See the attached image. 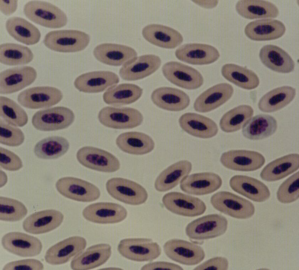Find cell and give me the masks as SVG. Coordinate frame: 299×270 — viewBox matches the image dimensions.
Instances as JSON below:
<instances>
[{"label":"cell","instance_id":"obj_1","mask_svg":"<svg viewBox=\"0 0 299 270\" xmlns=\"http://www.w3.org/2000/svg\"><path fill=\"white\" fill-rule=\"evenodd\" d=\"M23 12L32 22L48 28H61L67 23L66 14L55 5L45 1L28 2L24 6Z\"/></svg>","mask_w":299,"mask_h":270},{"label":"cell","instance_id":"obj_2","mask_svg":"<svg viewBox=\"0 0 299 270\" xmlns=\"http://www.w3.org/2000/svg\"><path fill=\"white\" fill-rule=\"evenodd\" d=\"M90 36L76 29L53 30L47 33L43 43L48 49L60 53H75L85 49L90 42Z\"/></svg>","mask_w":299,"mask_h":270},{"label":"cell","instance_id":"obj_3","mask_svg":"<svg viewBox=\"0 0 299 270\" xmlns=\"http://www.w3.org/2000/svg\"><path fill=\"white\" fill-rule=\"evenodd\" d=\"M210 201L217 211L238 219L249 218L255 212L254 205L250 201L228 191L215 193Z\"/></svg>","mask_w":299,"mask_h":270},{"label":"cell","instance_id":"obj_4","mask_svg":"<svg viewBox=\"0 0 299 270\" xmlns=\"http://www.w3.org/2000/svg\"><path fill=\"white\" fill-rule=\"evenodd\" d=\"M97 118L103 126L115 129H129L142 123L143 116L138 109L129 108L107 106L99 111Z\"/></svg>","mask_w":299,"mask_h":270},{"label":"cell","instance_id":"obj_5","mask_svg":"<svg viewBox=\"0 0 299 270\" xmlns=\"http://www.w3.org/2000/svg\"><path fill=\"white\" fill-rule=\"evenodd\" d=\"M75 120V114L70 108L58 106L36 112L31 119L32 126L40 131L63 130L69 127Z\"/></svg>","mask_w":299,"mask_h":270},{"label":"cell","instance_id":"obj_6","mask_svg":"<svg viewBox=\"0 0 299 270\" xmlns=\"http://www.w3.org/2000/svg\"><path fill=\"white\" fill-rule=\"evenodd\" d=\"M106 189L114 199L131 205H139L148 198L146 189L138 183L130 180L115 177L106 183Z\"/></svg>","mask_w":299,"mask_h":270},{"label":"cell","instance_id":"obj_7","mask_svg":"<svg viewBox=\"0 0 299 270\" xmlns=\"http://www.w3.org/2000/svg\"><path fill=\"white\" fill-rule=\"evenodd\" d=\"M118 251L124 258L137 262L151 261L161 253L159 245L149 238H133L121 240Z\"/></svg>","mask_w":299,"mask_h":270},{"label":"cell","instance_id":"obj_8","mask_svg":"<svg viewBox=\"0 0 299 270\" xmlns=\"http://www.w3.org/2000/svg\"><path fill=\"white\" fill-rule=\"evenodd\" d=\"M228 224V220L224 216L216 214H209L188 223L185 228V233L192 240L212 239L224 234Z\"/></svg>","mask_w":299,"mask_h":270},{"label":"cell","instance_id":"obj_9","mask_svg":"<svg viewBox=\"0 0 299 270\" xmlns=\"http://www.w3.org/2000/svg\"><path fill=\"white\" fill-rule=\"evenodd\" d=\"M55 186L61 195L77 201L92 202L97 200L101 194L99 189L94 184L73 177L60 178Z\"/></svg>","mask_w":299,"mask_h":270},{"label":"cell","instance_id":"obj_10","mask_svg":"<svg viewBox=\"0 0 299 270\" xmlns=\"http://www.w3.org/2000/svg\"><path fill=\"white\" fill-rule=\"evenodd\" d=\"M78 162L89 169L103 172L118 171L120 166L119 160L111 153L93 146H84L76 153Z\"/></svg>","mask_w":299,"mask_h":270},{"label":"cell","instance_id":"obj_11","mask_svg":"<svg viewBox=\"0 0 299 270\" xmlns=\"http://www.w3.org/2000/svg\"><path fill=\"white\" fill-rule=\"evenodd\" d=\"M162 71L168 81L184 89H196L204 83L203 77L199 71L179 62H167L163 65Z\"/></svg>","mask_w":299,"mask_h":270},{"label":"cell","instance_id":"obj_12","mask_svg":"<svg viewBox=\"0 0 299 270\" xmlns=\"http://www.w3.org/2000/svg\"><path fill=\"white\" fill-rule=\"evenodd\" d=\"M63 95L59 89L52 86L32 87L20 92L17 97L18 103L29 109L49 108L59 103Z\"/></svg>","mask_w":299,"mask_h":270},{"label":"cell","instance_id":"obj_13","mask_svg":"<svg viewBox=\"0 0 299 270\" xmlns=\"http://www.w3.org/2000/svg\"><path fill=\"white\" fill-rule=\"evenodd\" d=\"M166 256L171 260L187 266L202 262L205 257L203 248L198 244L180 239H171L163 245Z\"/></svg>","mask_w":299,"mask_h":270},{"label":"cell","instance_id":"obj_14","mask_svg":"<svg viewBox=\"0 0 299 270\" xmlns=\"http://www.w3.org/2000/svg\"><path fill=\"white\" fill-rule=\"evenodd\" d=\"M164 206L176 215L193 217L205 213L207 207L201 199L179 192H170L162 197Z\"/></svg>","mask_w":299,"mask_h":270},{"label":"cell","instance_id":"obj_15","mask_svg":"<svg viewBox=\"0 0 299 270\" xmlns=\"http://www.w3.org/2000/svg\"><path fill=\"white\" fill-rule=\"evenodd\" d=\"M87 220L99 224H113L120 222L127 216L126 209L121 205L101 202L87 206L82 212Z\"/></svg>","mask_w":299,"mask_h":270},{"label":"cell","instance_id":"obj_16","mask_svg":"<svg viewBox=\"0 0 299 270\" xmlns=\"http://www.w3.org/2000/svg\"><path fill=\"white\" fill-rule=\"evenodd\" d=\"M37 74L32 67L24 66L9 68L0 73V94H9L30 85Z\"/></svg>","mask_w":299,"mask_h":270},{"label":"cell","instance_id":"obj_17","mask_svg":"<svg viewBox=\"0 0 299 270\" xmlns=\"http://www.w3.org/2000/svg\"><path fill=\"white\" fill-rule=\"evenodd\" d=\"M220 161L228 169L248 172L260 168L266 160L262 154L256 151L233 150L223 153Z\"/></svg>","mask_w":299,"mask_h":270},{"label":"cell","instance_id":"obj_18","mask_svg":"<svg viewBox=\"0 0 299 270\" xmlns=\"http://www.w3.org/2000/svg\"><path fill=\"white\" fill-rule=\"evenodd\" d=\"M1 244L10 253L24 257L37 256L42 249V244L38 238L19 232L5 234L2 237Z\"/></svg>","mask_w":299,"mask_h":270},{"label":"cell","instance_id":"obj_19","mask_svg":"<svg viewBox=\"0 0 299 270\" xmlns=\"http://www.w3.org/2000/svg\"><path fill=\"white\" fill-rule=\"evenodd\" d=\"M87 241L80 236H73L64 239L50 247L45 255L46 263L58 265L68 262L71 258L84 251Z\"/></svg>","mask_w":299,"mask_h":270},{"label":"cell","instance_id":"obj_20","mask_svg":"<svg viewBox=\"0 0 299 270\" xmlns=\"http://www.w3.org/2000/svg\"><path fill=\"white\" fill-rule=\"evenodd\" d=\"M161 64V60L158 56L145 54L136 57L124 64L119 70V75L125 81L139 80L154 73Z\"/></svg>","mask_w":299,"mask_h":270},{"label":"cell","instance_id":"obj_21","mask_svg":"<svg viewBox=\"0 0 299 270\" xmlns=\"http://www.w3.org/2000/svg\"><path fill=\"white\" fill-rule=\"evenodd\" d=\"M120 82L117 74L109 71H96L83 74L74 81L79 91L88 93L101 92Z\"/></svg>","mask_w":299,"mask_h":270},{"label":"cell","instance_id":"obj_22","mask_svg":"<svg viewBox=\"0 0 299 270\" xmlns=\"http://www.w3.org/2000/svg\"><path fill=\"white\" fill-rule=\"evenodd\" d=\"M181 61L197 65H207L216 61L220 54L213 46L202 43H188L178 48L175 53Z\"/></svg>","mask_w":299,"mask_h":270},{"label":"cell","instance_id":"obj_23","mask_svg":"<svg viewBox=\"0 0 299 270\" xmlns=\"http://www.w3.org/2000/svg\"><path fill=\"white\" fill-rule=\"evenodd\" d=\"M93 54L98 61L103 64L119 66L135 58L137 53L128 46L105 43L96 46L93 50Z\"/></svg>","mask_w":299,"mask_h":270},{"label":"cell","instance_id":"obj_24","mask_svg":"<svg viewBox=\"0 0 299 270\" xmlns=\"http://www.w3.org/2000/svg\"><path fill=\"white\" fill-rule=\"evenodd\" d=\"M222 184V180L218 174L205 172L187 176L181 182L180 189L188 194L203 195L215 191Z\"/></svg>","mask_w":299,"mask_h":270},{"label":"cell","instance_id":"obj_25","mask_svg":"<svg viewBox=\"0 0 299 270\" xmlns=\"http://www.w3.org/2000/svg\"><path fill=\"white\" fill-rule=\"evenodd\" d=\"M63 214L54 209L44 210L33 213L23 222L24 230L32 234H41L58 228L62 223Z\"/></svg>","mask_w":299,"mask_h":270},{"label":"cell","instance_id":"obj_26","mask_svg":"<svg viewBox=\"0 0 299 270\" xmlns=\"http://www.w3.org/2000/svg\"><path fill=\"white\" fill-rule=\"evenodd\" d=\"M233 86L228 83L215 84L202 93L195 100L193 107L199 112L212 111L227 102L234 93Z\"/></svg>","mask_w":299,"mask_h":270},{"label":"cell","instance_id":"obj_27","mask_svg":"<svg viewBox=\"0 0 299 270\" xmlns=\"http://www.w3.org/2000/svg\"><path fill=\"white\" fill-rule=\"evenodd\" d=\"M142 34L151 44L162 48L172 49L183 41L181 33L171 27L160 24H150L142 29Z\"/></svg>","mask_w":299,"mask_h":270},{"label":"cell","instance_id":"obj_28","mask_svg":"<svg viewBox=\"0 0 299 270\" xmlns=\"http://www.w3.org/2000/svg\"><path fill=\"white\" fill-rule=\"evenodd\" d=\"M150 98L158 108L171 111L184 110L190 102L189 96L183 91L167 86L156 88L152 91Z\"/></svg>","mask_w":299,"mask_h":270},{"label":"cell","instance_id":"obj_29","mask_svg":"<svg viewBox=\"0 0 299 270\" xmlns=\"http://www.w3.org/2000/svg\"><path fill=\"white\" fill-rule=\"evenodd\" d=\"M180 128L192 136L209 138L216 135L218 131L217 124L211 119L193 112L183 114L179 119Z\"/></svg>","mask_w":299,"mask_h":270},{"label":"cell","instance_id":"obj_30","mask_svg":"<svg viewBox=\"0 0 299 270\" xmlns=\"http://www.w3.org/2000/svg\"><path fill=\"white\" fill-rule=\"evenodd\" d=\"M229 184L234 191L255 202H264L270 196L268 187L251 177L235 175L230 179Z\"/></svg>","mask_w":299,"mask_h":270},{"label":"cell","instance_id":"obj_31","mask_svg":"<svg viewBox=\"0 0 299 270\" xmlns=\"http://www.w3.org/2000/svg\"><path fill=\"white\" fill-rule=\"evenodd\" d=\"M112 248L107 243H99L88 247L72 259L70 267L74 270H88L105 263L111 257Z\"/></svg>","mask_w":299,"mask_h":270},{"label":"cell","instance_id":"obj_32","mask_svg":"<svg viewBox=\"0 0 299 270\" xmlns=\"http://www.w3.org/2000/svg\"><path fill=\"white\" fill-rule=\"evenodd\" d=\"M286 31L281 21L272 19H263L248 23L244 28L246 36L254 41H267L278 39Z\"/></svg>","mask_w":299,"mask_h":270},{"label":"cell","instance_id":"obj_33","mask_svg":"<svg viewBox=\"0 0 299 270\" xmlns=\"http://www.w3.org/2000/svg\"><path fill=\"white\" fill-rule=\"evenodd\" d=\"M259 57L265 66L276 72L289 73L295 68V62L290 55L274 45L264 46L260 51Z\"/></svg>","mask_w":299,"mask_h":270},{"label":"cell","instance_id":"obj_34","mask_svg":"<svg viewBox=\"0 0 299 270\" xmlns=\"http://www.w3.org/2000/svg\"><path fill=\"white\" fill-rule=\"evenodd\" d=\"M116 143L122 151L131 155H142L151 152L155 143L148 135L140 132H128L120 134Z\"/></svg>","mask_w":299,"mask_h":270},{"label":"cell","instance_id":"obj_35","mask_svg":"<svg viewBox=\"0 0 299 270\" xmlns=\"http://www.w3.org/2000/svg\"><path fill=\"white\" fill-rule=\"evenodd\" d=\"M299 168V154H290L269 163L262 169L260 177L264 181L274 182L287 177Z\"/></svg>","mask_w":299,"mask_h":270},{"label":"cell","instance_id":"obj_36","mask_svg":"<svg viewBox=\"0 0 299 270\" xmlns=\"http://www.w3.org/2000/svg\"><path fill=\"white\" fill-rule=\"evenodd\" d=\"M192 164L187 160L176 162L163 170L157 177L154 187L156 190L165 192L178 185L190 173Z\"/></svg>","mask_w":299,"mask_h":270},{"label":"cell","instance_id":"obj_37","mask_svg":"<svg viewBox=\"0 0 299 270\" xmlns=\"http://www.w3.org/2000/svg\"><path fill=\"white\" fill-rule=\"evenodd\" d=\"M5 28L12 38L27 45L37 43L41 38L38 28L20 17L14 16L8 19L5 23Z\"/></svg>","mask_w":299,"mask_h":270},{"label":"cell","instance_id":"obj_38","mask_svg":"<svg viewBox=\"0 0 299 270\" xmlns=\"http://www.w3.org/2000/svg\"><path fill=\"white\" fill-rule=\"evenodd\" d=\"M143 89L133 83H121L108 88L103 93L104 102L109 105L119 107L137 101L143 94Z\"/></svg>","mask_w":299,"mask_h":270},{"label":"cell","instance_id":"obj_39","mask_svg":"<svg viewBox=\"0 0 299 270\" xmlns=\"http://www.w3.org/2000/svg\"><path fill=\"white\" fill-rule=\"evenodd\" d=\"M276 120L272 116L265 114L257 115L242 127V135L250 140H260L269 137L277 129Z\"/></svg>","mask_w":299,"mask_h":270},{"label":"cell","instance_id":"obj_40","mask_svg":"<svg viewBox=\"0 0 299 270\" xmlns=\"http://www.w3.org/2000/svg\"><path fill=\"white\" fill-rule=\"evenodd\" d=\"M235 8L239 15L248 19H272L279 15L277 7L266 0H239Z\"/></svg>","mask_w":299,"mask_h":270},{"label":"cell","instance_id":"obj_41","mask_svg":"<svg viewBox=\"0 0 299 270\" xmlns=\"http://www.w3.org/2000/svg\"><path fill=\"white\" fill-rule=\"evenodd\" d=\"M296 90L290 86L275 88L266 93L259 100V109L264 112H273L289 105L295 98Z\"/></svg>","mask_w":299,"mask_h":270},{"label":"cell","instance_id":"obj_42","mask_svg":"<svg viewBox=\"0 0 299 270\" xmlns=\"http://www.w3.org/2000/svg\"><path fill=\"white\" fill-rule=\"evenodd\" d=\"M221 72L225 79L244 89H255L260 83L259 78L255 72L235 64H224Z\"/></svg>","mask_w":299,"mask_h":270},{"label":"cell","instance_id":"obj_43","mask_svg":"<svg viewBox=\"0 0 299 270\" xmlns=\"http://www.w3.org/2000/svg\"><path fill=\"white\" fill-rule=\"evenodd\" d=\"M70 143L65 138L50 136L39 141L34 146V153L38 158L54 160L63 156L69 150Z\"/></svg>","mask_w":299,"mask_h":270},{"label":"cell","instance_id":"obj_44","mask_svg":"<svg viewBox=\"0 0 299 270\" xmlns=\"http://www.w3.org/2000/svg\"><path fill=\"white\" fill-rule=\"evenodd\" d=\"M34 54L27 46L12 43L0 45V62L9 66L25 65L33 59Z\"/></svg>","mask_w":299,"mask_h":270},{"label":"cell","instance_id":"obj_45","mask_svg":"<svg viewBox=\"0 0 299 270\" xmlns=\"http://www.w3.org/2000/svg\"><path fill=\"white\" fill-rule=\"evenodd\" d=\"M253 108L249 105H242L226 112L221 117L219 126L222 131L233 133L239 131L252 117Z\"/></svg>","mask_w":299,"mask_h":270},{"label":"cell","instance_id":"obj_46","mask_svg":"<svg viewBox=\"0 0 299 270\" xmlns=\"http://www.w3.org/2000/svg\"><path fill=\"white\" fill-rule=\"evenodd\" d=\"M0 117L6 123L22 127L28 122V116L25 110L13 100L0 97Z\"/></svg>","mask_w":299,"mask_h":270},{"label":"cell","instance_id":"obj_47","mask_svg":"<svg viewBox=\"0 0 299 270\" xmlns=\"http://www.w3.org/2000/svg\"><path fill=\"white\" fill-rule=\"evenodd\" d=\"M28 213V209L21 202L9 197H0V219L15 222L22 220Z\"/></svg>","mask_w":299,"mask_h":270},{"label":"cell","instance_id":"obj_48","mask_svg":"<svg viewBox=\"0 0 299 270\" xmlns=\"http://www.w3.org/2000/svg\"><path fill=\"white\" fill-rule=\"evenodd\" d=\"M299 172L296 173L285 180L279 186L276 192L277 200L287 204L294 202L299 197Z\"/></svg>","mask_w":299,"mask_h":270},{"label":"cell","instance_id":"obj_49","mask_svg":"<svg viewBox=\"0 0 299 270\" xmlns=\"http://www.w3.org/2000/svg\"><path fill=\"white\" fill-rule=\"evenodd\" d=\"M25 141V135L22 131L12 126L2 119H0V143L1 144L17 147Z\"/></svg>","mask_w":299,"mask_h":270},{"label":"cell","instance_id":"obj_50","mask_svg":"<svg viewBox=\"0 0 299 270\" xmlns=\"http://www.w3.org/2000/svg\"><path fill=\"white\" fill-rule=\"evenodd\" d=\"M0 166L1 168L10 171H18L23 164L20 158L13 152L0 147Z\"/></svg>","mask_w":299,"mask_h":270},{"label":"cell","instance_id":"obj_51","mask_svg":"<svg viewBox=\"0 0 299 270\" xmlns=\"http://www.w3.org/2000/svg\"><path fill=\"white\" fill-rule=\"evenodd\" d=\"M44 267L39 260L28 259L12 261L6 264L2 268L4 270H41Z\"/></svg>","mask_w":299,"mask_h":270},{"label":"cell","instance_id":"obj_52","mask_svg":"<svg viewBox=\"0 0 299 270\" xmlns=\"http://www.w3.org/2000/svg\"><path fill=\"white\" fill-rule=\"evenodd\" d=\"M229 268L228 260L223 257L211 258L195 267L194 270H226Z\"/></svg>","mask_w":299,"mask_h":270},{"label":"cell","instance_id":"obj_53","mask_svg":"<svg viewBox=\"0 0 299 270\" xmlns=\"http://www.w3.org/2000/svg\"><path fill=\"white\" fill-rule=\"evenodd\" d=\"M143 270H183L182 268L176 264L164 261H158L148 263L143 266Z\"/></svg>","mask_w":299,"mask_h":270},{"label":"cell","instance_id":"obj_54","mask_svg":"<svg viewBox=\"0 0 299 270\" xmlns=\"http://www.w3.org/2000/svg\"><path fill=\"white\" fill-rule=\"evenodd\" d=\"M17 7V0H0V10L5 15H12L16 11Z\"/></svg>","mask_w":299,"mask_h":270},{"label":"cell","instance_id":"obj_55","mask_svg":"<svg viewBox=\"0 0 299 270\" xmlns=\"http://www.w3.org/2000/svg\"><path fill=\"white\" fill-rule=\"evenodd\" d=\"M196 4L206 8H212L217 4V1H193Z\"/></svg>","mask_w":299,"mask_h":270}]
</instances>
